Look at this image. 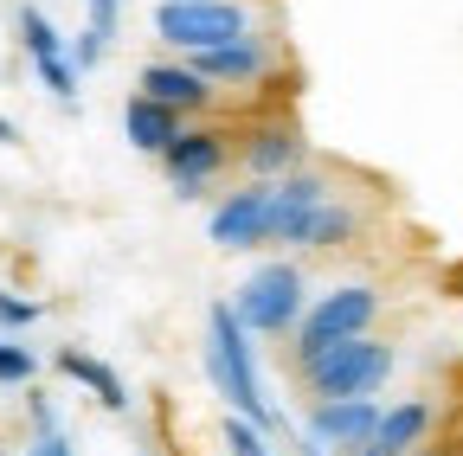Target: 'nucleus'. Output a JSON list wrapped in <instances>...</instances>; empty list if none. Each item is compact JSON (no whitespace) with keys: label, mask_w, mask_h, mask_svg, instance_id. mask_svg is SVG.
<instances>
[{"label":"nucleus","mask_w":463,"mask_h":456,"mask_svg":"<svg viewBox=\"0 0 463 456\" xmlns=\"http://www.w3.org/2000/svg\"><path fill=\"white\" fill-rule=\"evenodd\" d=\"M367 238V206L354 187L335 181V167H297L270 181V245L283 251H341Z\"/></svg>","instance_id":"nucleus-1"},{"label":"nucleus","mask_w":463,"mask_h":456,"mask_svg":"<svg viewBox=\"0 0 463 456\" xmlns=\"http://www.w3.org/2000/svg\"><path fill=\"white\" fill-rule=\"evenodd\" d=\"M399 367V348L380 334H347V340H328V348H316L309 360H297L289 373H297V386L316 398H373Z\"/></svg>","instance_id":"nucleus-2"},{"label":"nucleus","mask_w":463,"mask_h":456,"mask_svg":"<svg viewBox=\"0 0 463 456\" xmlns=\"http://www.w3.org/2000/svg\"><path fill=\"white\" fill-rule=\"evenodd\" d=\"M206 379H213V392H219L239 418L277 431V412H270V398H264V386H258L251 334H245L239 315H232V302H213V309H206Z\"/></svg>","instance_id":"nucleus-3"},{"label":"nucleus","mask_w":463,"mask_h":456,"mask_svg":"<svg viewBox=\"0 0 463 456\" xmlns=\"http://www.w3.org/2000/svg\"><path fill=\"white\" fill-rule=\"evenodd\" d=\"M148 33L187 59V51H213L264 33V0H155Z\"/></svg>","instance_id":"nucleus-4"},{"label":"nucleus","mask_w":463,"mask_h":456,"mask_svg":"<svg viewBox=\"0 0 463 456\" xmlns=\"http://www.w3.org/2000/svg\"><path fill=\"white\" fill-rule=\"evenodd\" d=\"M303 309H309V276H303V264H289V257L258 264L239 283V296H232V315L245 321V334H264V340L289 334L303 321Z\"/></svg>","instance_id":"nucleus-5"},{"label":"nucleus","mask_w":463,"mask_h":456,"mask_svg":"<svg viewBox=\"0 0 463 456\" xmlns=\"http://www.w3.org/2000/svg\"><path fill=\"white\" fill-rule=\"evenodd\" d=\"M386 296L373 290V283H335L328 296H316L303 309V321L289 328V367L309 360L316 348H328V340H347V334H373Z\"/></svg>","instance_id":"nucleus-6"},{"label":"nucleus","mask_w":463,"mask_h":456,"mask_svg":"<svg viewBox=\"0 0 463 456\" xmlns=\"http://www.w3.org/2000/svg\"><path fill=\"white\" fill-rule=\"evenodd\" d=\"M155 161H161V174L174 181V193L194 200V193H206L225 174V167H239V129H225V123H187Z\"/></svg>","instance_id":"nucleus-7"},{"label":"nucleus","mask_w":463,"mask_h":456,"mask_svg":"<svg viewBox=\"0 0 463 456\" xmlns=\"http://www.w3.org/2000/svg\"><path fill=\"white\" fill-rule=\"evenodd\" d=\"M309 161V135L297 129V116H258L239 129V167L251 181H283Z\"/></svg>","instance_id":"nucleus-8"},{"label":"nucleus","mask_w":463,"mask_h":456,"mask_svg":"<svg viewBox=\"0 0 463 456\" xmlns=\"http://www.w3.org/2000/svg\"><path fill=\"white\" fill-rule=\"evenodd\" d=\"M187 65L219 90H258L277 71V33H251V39L213 45V51H187Z\"/></svg>","instance_id":"nucleus-9"},{"label":"nucleus","mask_w":463,"mask_h":456,"mask_svg":"<svg viewBox=\"0 0 463 456\" xmlns=\"http://www.w3.org/2000/svg\"><path fill=\"white\" fill-rule=\"evenodd\" d=\"M206 238L219 251H258V245H270V181L232 187L213 206V219H206Z\"/></svg>","instance_id":"nucleus-10"},{"label":"nucleus","mask_w":463,"mask_h":456,"mask_svg":"<svg viewBox=\"0 0 463 456\" xmlns=\"http://www.w3.org/2000/svg\"><path fill=\"white\" fill-rule=\"evenodd\" d=\"M20 45H26V59L39 71V84L58 97V103H78V59L65 51V39H58V26L39 14V7H20Z\"/></svg>","instance_id":"nucleus-11"},{"label":"nucleus","mask_w":463,"mask_h":456,"mask_svg":"<svg viewBox=\"0 0 463 456\" xmlns=\"http://www.w3.org/2000/svg\"><path fill=\"white\" fill-rule=\"evenodd\" d=\"M136 90L155 97V103H167V109H181V116H213V109H219V84H206L187 59H155V65H142V71H136Z\"/></svg>","instance_id":"nucleus-12"},{"label":"nucleus","mask_w":463,"mask_h":456,"mask_svg":"<svg viewBox=\"0 0 463 456\" xmlns=\"http://www.w3.org/2000/svg\"><path fill=\"white\" fill-rule=\"evenodd\" d=\"M380 398H316L309 405V443L316 450H361L367 437H373V424H380Z\"/></svg>","instance_id":"nucleus-13"},{"label":"nucleus","mask_w":463,"mask_h":456,"mask_svg":"<svg viewBox=\"0 0 463 456\" xmlns=\"http://www.w3.org/2000/svg\"><path fill=\"white\" fill-rule=\"evenodd\" d=\"M181 129H187L181 109H167V103H155V97H142V90L123 103V135H129V148H142V154H161Z\"/></svg>","instance_id":"nucleus-14"},{"label":"nucleus","mask_w":463,"mask_h":456,"mask_svg":"<svg viewBox=\"0 0 463 456\" xmlns=\"http://www.w3.org/2000/svg\"><path fill=\"white\" fill-rule=\"evenodd\" d=\"M431 424H438V405H431V398H399V405H386V412H380L373 443H380V450H392V456H405V450L431 443Z\"/></svg>","instance_id":"nucleus-15"},{"label":"nucleus","mask_w":463,"mask_h":456,"mask_svg":"<svg viewBox=\"0 0 463 456\" xmlns=\"http://www.w3.org/2000/svg\"><path fill=\"white\" fill-rule=\"evenodd\" d=\"M58 373H65V379H78V386L97 398L103 412H129V386L116 379V367H103L97 354H84V348H65V354H58Z\"/></svg>","instance_id":"nucleus-16"},{"label":"nucleus","mask_w":463,"mask_h":456,"mask_svg":"<svg viewBox=\"0 0 463 456\" xmlns=\"http://www.w3.org/2000/svg\"><path fill=\"white\" fill-rule=\"evenodd\" d=\"M116 14H123V0H90V14H84V39H78V71H90V65H103V51H109V39H116Z\"/></svg>","instance_id":"nucleus-17"},{"label":"nucleus","mask_w":463,"mask_h":456,"mask_svg":"<svg viewBox=\"0 0 463 456\" xmlns=\"http://www.w3.org/2000/svg\"><path fill=\"white\" fill-rule=\"evenodd\" d=\"M219 437H225V450H232V456H270V450H264V424H251V418H239V412L225 418V431H219Z\"/></svg>","instance_id":"nucleus-18"},{"label":"nucleus","mask_w":463,"mask_h":456,"mask_svg":"<svg viewBox=\"0 0 463 456\" xmlns=\"http://www.w3.org/2000/svg\"><path fill=\"white\" fill-rule=\"evenodd\" d=\"M39 360L20 348V340H0V386H33Z\"/></svg>","instance_id":"nucleus-19"},{"label":"nucleus","mask_w":463,"mask_h":456,"mask_svg":"<svg viewBox=\"0 0 463 456\" xmlns=\"http://www.w3.org/2000/svg\"><path fill=\"white\" fill-rule=\"evenodd\" d=\"M39 321V302H26V296H7L0 290V328H33Z\"/></svg>","instance_id":"nucleus-20"},{"label":"nucleus","mask_w":463,"mask_h":456,"mask_svg":"<svg viewBox=\"0 0 463 456\" xmlns=\"http://www.w3.org/2000/svg\"><path fill=\"white\" fill-rule=\"evenodd\" d=\"M26 456H71V443H65V431H39L26 443Z\"/></svg>","instance_id":"nucleus-21"},{"label":"nucleus","mask_w":463,"mask_h":456,"mask_svg":"<svg viewBox=\"0 0 463 456\" xmlns=\"http://www.w3.org/2000/svg\"><path fill=\"white\" fill-rule=\"evenodd\" d=\"M26 412H33L39 431H58V412H52V398H45V392H26Z\"/></svg>","instance_id":"nucleus-22"},{"label":"nucleus","mask_w":463,"mask_h":456,"mask_svg":"<svg viewBox=\"0 0 463 456\" xmlns=\"http://www.w3.org/2000/svg\"><path fill=\"white\" fill-rule=\"evenodd\" d=\"M444 296H450V302H463V257L444 270Z\"/></svg>","instance_id":"nucleus-23"},{"label":"nucleus","mask_w":463,"mask_h":456,"mask_svg":"<svg viewBox=\"0 0 463 456\" xmlns=\"http://www.w3.org/2000/svg\"><path fill=\"white\" fill-rule=\"evenodd\" d=\"M347 456H392V450H380V443H373V437H367V443H361V450H347Z\"/></svg>","instance_id":"nucleus-24"},{"label":"nucleus","mask_w":463,"mask_h":456,"mask_svg":"<svg viewBox=\"0 0 463 456\" xmlns=\"http://www.w3.org/2000/svg\"><path fill=\"white\" fill-rule=\"evenodd\" d=\"M0 142H20V129H14L7 116H0Z\"/></svg>","instance_id":"nucleus-25"},{"label":"nucleus","mask_w":463,"mask_h":456,"mask_svg":"<svg viewBox=\"0 0 463 456\" xmlns=\"http://www.w3.org/2000/svg\"><path fill=\"white\" fill-rule=\"evenodd\" d=\"M303 456H328V450H316V443H309V450H303Z\"/></svg>","instance_id":"nucleus-26"},{"label":"nucleus","mask_w":463,"mask_h":456,"mask_svg":"<svg viewBox=\"0 0 463 456\" xmlns=\"http://www.w3.org/2000/svg\"><path fill=\"white\" fill-rule=\"evenodd\" d=\"M0 456H7V450H0Z\"/></svg>","instance_id":"nucleus-27"}]
</instances>
